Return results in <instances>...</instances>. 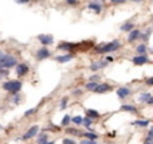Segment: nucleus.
<instances>
[{
    "label": "nucleus",
    "instance_id": "nucleus-1",
    "mask_svg": "<svg viewBox=\"0 0 153 144\" xmlns=\"http://www.w3.org/2000/svg\"><path fill=\"white\" fill-rule=\"evenodd\" d=\"M120 47H121V43L120 41H112L109 43H105V44H99V46L95 47V51L99 54H106V53H113V51L118 50Z\"/></svg>",
    "mask_w": 153,
    "mask_h": 144
},
{
    "label": "nucleus",
    "instance_id": "nucleus-2",
    "mask_svg": "<svg viewBox=\"0 0 153 144\" xmlns=\"http://www.w3.org/2000/svg\"><path fill=\"white\" fill-rule=\"evenodd\" d=\"M3 88L7 92H12V93H17L22 89V82L20 81H8L3 85Z\"/></svg>",
    "mask_w": 153,
    "mask_h": 144
},
{
    "label": "nucleus",
    "instance_id": "nucleus-3",
    "mask_svg": "<svg viewBox=\"0 0 153 144\" xmlns=\"http://www.w3.org/2000/svg\"><path fill=\"white\" fill-rule=\"evenodd\" d=\"M132 62L136 66H141L144 63H146V62H149V57H148V54H138L137 57H133Z\"/></svg>",
    "mask_w": 153,
    "mask_h": 144
},
{
    "label": "nucleus",
    "instance_id": "nucleus-4",
    "mask_svg": "<svg viewBox=\"0 0 153 144\" xmlns=\"http://www.w3.org/2000/svg\"><path fill=\"white\" fill-rule=\"evenodd\" d=\"M81 44L79 43H70V42H61V43L58 44V49L59 50H67V51H71L74 50V49H77V47H79Z\"/></svg>",
    "mask_w": 153,
    "mask_h": 144
},
{
    "label": "nucleus",
    "instance_id": "nucleus-5",
    "mask_svg": "<svg viewBox=\"0 0 153 144\" xmlns=\"http://www.w3.org/2000/svg\"><path fill=\"white\" fill-rule=\"evenodd\" d=\"M140 36H141V31L137 28H133L129 33V35H128V42H129V43H133V42L137 41Z\"/></svg>",
    "mask_w": 153,
    "mask_h": 144
},
{
    "label": "nucleus",
    "instance_id": "nucleus-6",
    "mask_svg": "<svg viewBox=\"0 0 153 144\" xmlns=\"http://www.w3.org/2000/svg\"><path fill=\"white\" fill-rule=\"evenodd\" d=\"M50 57V51L47 47H42V49H39L36 53V59L38 61H42V59H46Z\"/></svg>",
    "mask_w": 153,
    "mask_h": 144
},
{
    "label": "nucleus",
    "instance_id": "nucleus-7",
    "mask_svg": "<svg viewBox=\"0 0 153 144\" xmlns=\"http://www.w3.org/2000/svg\"><path fill=\"white\" fill-rule=\"evenodd\" d=\"M38 39L42 42L43 46H49V44H51L52 42H54L52 35H46V34H41V35H38Z\"/></svg>",
    "mask_w": 153,
    "mask_h": 144
},
{
    "label": "nucleus",
    "instance_id": "nucleus-8",
    "mask_svg": "<svg viewBox=\"0 0 153 144\" xmlns=\"http://www.w3.org/2000/svg\"><path fill=\"white\" fill-rule=\"evenodd\" d=\"M73 58H74V54L69 53V54H65V55H57L55 57V61L59 62V63H66V62L71 61Z\"/></svg>",
    "mask_w": 153,
    "mask_h": 144
},
{
    "label": "nucleus",
    "instance_id": "nucleus-9",
    "mask_svg": "<svg viewBox=\"0 0 153 144\" xmlns=\"http://www.w3.org/2000/svg\"><path fill=\"white\" fill-rule=\"evenodd\" d=\"M38 131H39V127H38V125L31 127V128H30V129L23 135V139H31V137H34V136H36Z\"/></svg>",
    "mask_w": 153,
    "mask_h": 144
},
{
    "label": "nucleus",
    "instance_id": "nucleus-10",
    "mask_svg": "<svg viewBox=\"0 0 153 144\" xmlns=\"http://www.w3.org/2000/svg\"><path fill=\"white\" fill-rule=\"evenodd\" d=\"M107 62L106 61H97V62H93L91 65H90V70L95 71V70H99L102 68H106Z\"/></svg>",
    "mask_w": 153,
    "mask_h": 144
},
{
    "label": "nucleus",
    "instance_id": "nucleus-11",
    "mask_svg": "<svg viewBox=\"0 0 153 144\" xmlns=\"http://www.w3.org/2000/svg\"><path fill=\"white\" fill-rule=\"evenodd\" d=\"M102 1H91V3H89V8L93 9V11L95 12V14H101L102 11V6H101Z\"/></svg>",
    "mask_w": 153,
    "mask_h": 144
},
{
    "label": "nucleus",
    "instance_id": "nucleus-12",
    "mask_svg": "<svg viewBox=\"0 0 153 144\" xmlns=\"http://www.w3.org/2000/svg\"><path fill=\"white\" fill-rule=\"evenodd\" d=\"M110 89H112V86H110L109 84H98L97 88L94 89V92L95 93H106V92H109Z\"/></svg>",
    "mask_w": 153,
    "mask_h": 144
},
{
    "label": "nucleus",
    "instance_id": "nucleus-13",
    "mask_svg": "<svg viewBox=\"0 0 153 144\" xmlns=\"http://www.w3.org/2000/svg\"><path fill=\"white\" fill-rule=\"evenodd\" d=\"M129 94H130V89L126 88V86L117 89V96H118L120 98H126L128 96H129Z\"/></svg>",
    "mask_w": 153,
    "mask_h": 144
},
{
    "label": "nucleus",
    "instance_id": "nucleus-14",
    "mask_svg": "<svg viewBox=\"0 0 153 144\" xmlns=\"http://www.w3.org/2000/svg\"><path fill=\"white\" fill-rule=\"evenodd\" d=\"M16 73H17V76H19V77H22V76H24V74H27V73H28V66H27L26 63H20V65H17Z\"/></svg>",
    "mask_w": 153,
    "mask_h": 144
},
{
    "label": "nucleus",
    "instance_id": "nucleus-15",
    "mask_svg": "<svg viewBox=\"0 0 153 144\" xmlns=\"http://www.w3.org/2000/svg\"><path fill=\"white\" fill-rule=\"evenodd\" d=\"M133 28H134V24L132 22H126V23H124L121 26V31H124V33H130Z\"/></svg>",
    "mask_w": 153,
    "mask_h": 144
},
{
    "label": "nucleus",
    "instance_id": "nucleus-16",
    "mask_svg": "<svg viewBox=\"0 0 153 144\" xmlns=\"http://www.w3.org/2000/svg\"><path fill=\"white\" fill-rule=\"evenodd\" d=\"M136 51H137V54H146V51H148V46H146V43H141V44H138V46L136 47Z\"/></svg>",
    "mask_w": 153,
    "mask_h": 144
},
{
    "label": "nucleus",
    "instance_id": "nucleus-17",
    "mask_svg": "<svg viewBox=\"0 0 153 144\" xmlns=\"http://www.w3.org/2000/svg\"><path fill=\"white\" fill-rule=\"evenodd\" d=\"M121 111L125 112H130V113H137V108L133 105H122L121 106Z\"/></svg>",
    "mask_w": 153,
    "mask_h": 144
},
{
    "label": "nucleus",
    "instance_id": "nucleus-18",
    "mask_svg": "<svg viewBox=\"0 0 153 144\" xmlns=\"http://www.w3.org/2000/svg\"><path fill=\"white\" fill-rule=\"evenodd\" d=\"M150 97H152V96H150L149 93H141L138 96V101H140V103H146Z\"/></svg>",
    "mask_w": 153,
    "mask_h": 144
},
{
    "label": "nucleus",
    "instance_id": "nucleus-19",
    "mask_svg": "<svg viewBox=\"0 0 153 144\" xmlns=\"http://www.w3.org/2000/svg\"><path fill=\"white\" fill-rule=\"evenodd\" d=\"M87 116L89 117H91V119H97V117H99V113L97 111H94V109H87Z\"/></svg>",
    "mask_w": 153,
    "mask_h": 144
},
{
    "label": "nucleus",
    "instance_id": "nucleus-20",
    "mask_svg": "<svg viewBox=\"0 0 153 144\" xmlns=\"http://www.w3.org/2000/svg\"><path fill=\"white\" fill-rule=\"evenodd\" d=\"M47 143V135L46 133H41L38 137V144H46Z\"/></svg>",
    "mask_w": 153,
    "mask_h": 144
},
{
    "label": "nucleus",
    "instance_id": "nucleus-21",
    "mask_svg": "<svg viewBox=\"0 0 153 144\" xmlns=\"http://www.w3.org/2000/svg\"><path fill=\"white\" fill-rule=\"evenodd\" d=\"M97 85H98L97 81H90L89 84H86V89H87V90H93V92H94V89L97 88Z\"/></svg>",
    "mask_w": 153,
    "mask_h": 144
},
{
    "label": "nucleus",
    "instance_id": "nucleus-22",
    "mask_svg": "<svg viewBox=\"0 0 153 144\" xmlns=\"http://www.w3.org/2000/svg\"><path fill=\"white\" fill-rule=\"evenodd\" d=\"M133 124H134V125H138V127H146L148 124H149V121L148 120H136V121H133Z\"/></svg>",
    "mask_w": 153,
    "mask_h": 144
},
{
    "label": "nucleus",
    "instance_id": "nucleus-23",
    "mask_svg": "<svg viewBox=\"0 0 153 144\" xmlns=\"http://www.w3.org/2000/svg\"><path fill=\"white\" fill-rule=\"evenodd\" d=\"M150 33H152V30L149 28V30H148V31H146V33H145V34H142V33H141V36H140V38H141L142 41H144L145 43H146V42L149 41V35H150Z\"/></svg>",
    "mask_w": 153,
    "mask_h": 144
},
{
    "label": "nucleus",
    "instance_id": "nucleus-24",
    "mask_svg": "<svg viewBox=\"0 0 153 144\" xmlns=\"http://www.w3.org/2000/svg\"><path fill=\"white\" fill-rule=\"evenodd\" d=\"M71 121H73L74 124H77V125H79V124L83 123V119H82L81 116H75V117H73V119H71Z\"/></svg>",
    "mask_w": 153,
    "mask_h": 144
},
{
    "label": "nucleus",
    "instance_id": "nucleus-25",
    "mask_svg": "<svg viewBox=\"0 0 153 144\" xmlns=\"http://www.w3.org/2000/svg\"><path fill=\"white\" fill-rule=\"evenodd\" d=\"M83 135H85V137L90 139V140H95V139L98 137V136L95 135V133H91V132H86V133H83Z\"/></svg>",
    "mask_w": 153,
    "mask_h": 144
},
{
    "label": "nucleus",
    "instance_id": "nucleus-26",
    "mask_svg": "<svg viewBox=\"0 0 153 144\" xmlns=\"http://www.w3.org/2000/svg\"><path fill=\"white\" fill-rule=\"evenodd\" d=\"M91 123H93V121H91V117H89V116L83 119V124H85V127H87V128L91 125Z\"/></svg>",
    "mask_w": 153,
    "mask_h": 144
},
{
    "label": "nucleus",
    "instance_id": "nucleus-27",
    "mask_svg": "<svg viewBox=\"0 0 153 144\" xmlns=\"http://www.w3.org/2000/svg\"><path fill=\"white\" fill-rule=\"evenodd\" d=\"M70 120H71V119H70V116H65V117H63V120H62V125H65V127H66L67 124L70 123Z\"/></svg>",
    "mask_w": 153,
    "mask_h": 144
},
{
    "label": "nucleus",
    "instance_id": "nucleus-28",
    "mask_svg": "<svg viewBox=\"0 0 153 144\" xmlns=\"http://www.w3.org/2000/svg\"><path fill=\"white\" fill-rule=\"evenodd\" d=\"M126 0H110V3L112 4H116V6H118V4H124Z\"/></svg>",
    "mask_w": 153,
    "mask_h": 144
},
{
    "label": "nucleus",
    "instance_id": "nucleus-29",
    "mask_svg": "<svg viewBox=\"0 0 153 144\" xmlns=\"http://www.w3.org/2000/svg\"><path fill=\"white\" fill-rule=\"evenodd\" d=\"M67 133H71V135H79V131L71 129V128H69V129H67Z\"/></svg>",
    "mask_w": 153,
    "mask_h": 144
},
{
    "label": "nucleus",
    "instance_id": "nucleus-30",
    "mask_svg": "<svg viewBox=\"0 0 153 144\" xmlns=\"http://www.w3.org/2000/svg\"><path fill=\"white\" fill-rule=\"evenodd\" d=\"M63 144H77L74 140H70V139H63Z\"/></svg>",
    "mask_w": 153,
    "mask_h": 144
},
{
    "label": "nucleus",
    "instance_id": "nucleus-31",
    "mask_svg": "<svg viewBox=\"0 0 153 144\" xmlns=\"http://www.w3.org/2000/svg\"><path fill=\"white\" fill-rule=\"evenodd\" d=\"M144 144H153V137H150V136H148L146 140L144 141Z\"/></svg>",
    "mask_w": 153,
    "mask_h": 144
},
{
    "label": "nucleus",
    "instance_id": "nucleus-32",
    "mask_svg": "<svg viewBox=\"0 0 153 144\" xmlns=\"http://www.w3.org/2000/svg\"><path fill=\"white\" fill-rule=\"evenodd\" d=\"M81 144H95V141L94 140H90V139H89V140H82Z\"/></svg>",
    "mask_w": 153,
    "mask_h": 144
},
{
    "label": "nucleus",
    "instance_id": "nucleus-33",
    "mask_svg": "<svg viewBox=\"0 0 153 144\" xmlns=\"http://www.w3.org/2000/svg\"><path fill=\"white\" fill-rule=\"evenodd\" d=\"M66 105H67V98H63V100H62V103H61V108L65 109V108H66Z\"/></svg>",
    "mask_w": 153,
    "mask_h": 144
},
{
    "label": "nucleus",
    "instance_id": "nucleus-34",
    "mask_svg": "<svg viewBox=\"0 0 153 144\" xmlns=\"http://www.w3.org/2000/svg\"><path fill=\"white\" fill-rule=\"evenodd\" d=\"M66 3L70 4V6H74V4L78 3V0H66Z\"/></svg>",
    "mask_w": 153,
    "mask_h": 144
},
{
    "label": "nucleus",
    "instance_id": "nucleus-35",
    "mask_svg": "<svg viewBox=\"0 0 153 144\" xmlns=\"http://www.w3.org/2000/svg\"><path fill=\"white\" fill-rule=\"evenodd\" d=\"M146 85L153 86V77H150V78H146Z\"/></svg>",
    "mask_w": 153,
    "mask_h": 144
},
{
    "label": "nucleus",
    "instance_id": "nucleus-36",
    "mask_svg": "<svg viewBox=\"0 0 153 144\" xmlns=\"http://www.w3.org/2000/svg\"><path fill=\"white\" fill-rule=\"evenodd\" d=\"M32 113H35V109H28V111L24 113V116H30V115H32Z\"/></svg>",
    "mask_w": 153,
    "mask_h": 144
},
{
    "label": "nucleus",
    "instance_id": "nucleus-37",
    "mask_svg": "<svg viewBox=\"0 0 153 144\" xmlns=\"http://www.w3.org/2000/svg\"><path fill=\"white\" fill-rule=\"evenodd\" d=\"M98 79H99L98 76H91L90 77V81H98Z\"/></svg>",
    "mask_w": 153,
    "mask_h": 144
},
{
    "label": "nucleus",
    "instance_id": "nucleus-38",
    "mask_svg": "<svg viewBox=\"0 0 153 144\" xmlns=\"http://www.w3.org/2000/svg\"><path fill=\"white\" fill-rule=\"evenodd\" d=\"M16 1L20 4H26V3H28V1H31V0H16Z\"/></svg>",
    "mask_w": 153,
    "mask_h": 144
},
{
    "label": "nucleus",
    "instance_id": "nucleus-39",
    "mask_svg": "<svg viewBox=\"0 0 153 144\" xmlns=\"http://www.w3.org/2000/svg\"><path fill=\"white\" fill-rule=\"evenodd\" d=\"M148 136H150V137H153V127L152 128H150V131H149V135Z\"/></svg>",
    "mask_w": 153,
    "mask_h": 144
},
{
    "label": "nucleus",
    "instance_id": "nucleus-40",
    "mask_svg": "<svg viewBox=\"0 0 153 144\" xmlns=\"http://www.w3.org/2000/svg\"><path fill=\"white\" fill-rule=\"evenodd\" d=\"M146 104H153V97H150V98H149V100H148V101H146Z\"/></svg>",
    "mask_w": 153,
    "mask_h": 144
},
{
    "label": "nucleus",
    "instance_id": "nucleus-41",
    "mask_svg": "<svg viewBox=\"0 0 153 144\" xmlns=\"http://www.w3.org/2000/svg\"><path fill=\"white\" fill-rule=\"evenodd\" d=\"M113 59H114V58H113V57H107V58H106V61H107V62H112Z\"/></svg>",
    "mask_w": 153,
    "mask_h": 144
},
{
    "label": "nucleus",
    "instance_id": "nucleus-42",
    "mask_svg": "<svg viewBox=\"0 0 153 144\" xmlns=\"http://www.w3.org/2000/svg\"><path fill=\"white\" fill-rule=\"evenodd\" d=\"M130 1H134V3H141L142 0H130Z\"/></svg>",
    "mask_w": 153,
    "mask_h": 144
},
{
    "label": "nucleus",
    "instance_id": "nucleus-43",
    "mask_svg": "<svg viewBox=\"0 0 153 144\" xmlns=\"http://www.w3.org/2000/svg\"><path fill=\"white\" fill-rule=\"evenodd\" d=\"M46 144H54V141H47Z\"/></svg>",
    "mask_w": 153,
    "mask_h": 144
},
{
    "label": "nucleus",
    "instance_id": "nucleus-44",
    "mask_svg": "<svg viewBox=\"0 0 153 144\" xmlns=\"http://www.w3.org/2000/svg\"><path fill=\"white\" fill-rule=\"evenodd\" d=\"M3 54H4L3 51H0V58H1V57H3Z\"/></svg>",
    "mask_w": 153,
    "mask_h": 144
},
{
    "label": "nucleus",
    "instance_id": "nucleus-45",
    "mask_svg": "<svg viewBox=\"0 0 153 144\" xmlns=\"http://www.w3.org/2000/svg\"><path fill=\"white\" fill-rule=\"evenodd\" d=\"M150 51H152V53H153V49H150Z\"/></svg>",
    "mask_w": 153,
    "mask_h": 144
}]
</instances>
